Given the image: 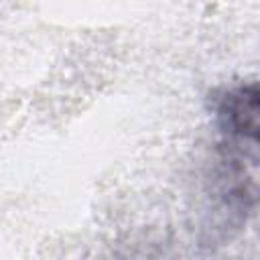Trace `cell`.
<instances>
[{
    "label": "cell",
    "instance_id": "cell-1",
    "mask_svg": "<svg viewBox=\"0 0 260 260\" xmlns=\"http://www.w3.org/2000/svg\"><path fill=\"white\" fill-rule=\"evenodd\" d=\"M219 120L223 132L232 138L230 144H252L258 138V89L256 83L240 85L225 93L219 106Z\"/></svg>",
    "mask_w": 260,
    "mask_h": 260
}]
</instances>
